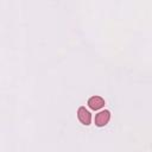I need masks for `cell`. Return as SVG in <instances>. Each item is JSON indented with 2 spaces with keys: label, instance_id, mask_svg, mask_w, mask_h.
Masks as SVG:
<instances>
[{
  "label": "cell",
  "instance_id": "obj_2",
  "mask_svg": "<svg viewBox=\"0 0 152 152\" xmlns=\"http://www.w3.org/2000/svg\"><path fill=\"white\" fill-rule=\"evenodd\" d=\"M77 116H78V120H80L83 125H86V126L90 125V122H91V114L86 109V107H80V108H78V110H77Z\"/></svg>",
  "mask_w": 152,
  "mask_h": 152
},
{
  "label": "cell",
  "instance_id": "obj_3",
  "mask_svg": "<svg viewBox=\"0 0 152 152\" xmlns=\"http://www.w3.org/2000/svg\"><path fill=\"white\" fill-rule=\"evenodd\" d=\"M88 106L93 110H97L104 106V100L101 96H91L88 100Z\"/></svg>",
  "mask_w": 152,
  "mask_h": 152
},
{
  "label": "cell",
  "instance_id": "obj_1",
  "mask_svg": "<svg viewBox=\"0 0 152 152\" xmlns=\"http://www.w3.org/2000/svg\"><path fill=\"white\" fill-rule=\"evenodd\" d=\"M109 119H110V112L104 109V110H102V112L96 114V116H95V125L99 126V127L106 126L108 124Z\"/></svg>",
  "mask_w": 152,
  "mask_h": 152
}]
</instances>
